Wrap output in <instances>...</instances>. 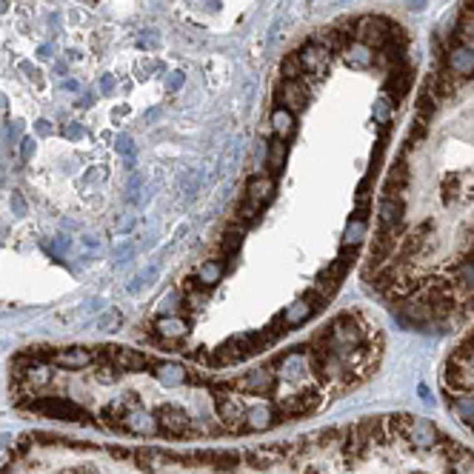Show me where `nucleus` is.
Here are the masks:
<instances>
[{
	"label": "nucleus",
	"instance_id": "nucleus-14",
	"mask_svg": "<svg viewBox=\"0 0 474 474\" xmlns=\"http://www.w3.org/2000/svg\"><path fill=\"white\" fill-rule=\"evenodd\" d=\"M366 234V220H351L346 226V234H343V246H357Z\"/></svg>",
	"mask_w": 474,
	"mask_h": 474
},
{
	"label": "nucleus",
	"instance_id": "nucleus-9",
	"mask_svg": "<svg viewBox=\"0 0 474 474\" xmlns=\"http://www.w3.org/2000/svg\"><path fill=\"white\" fill-rule=\"evenodd\" d=\"M271 126H274L280 140H289V137L294 135V114L289 109H283V106H277V109L271 111Z\"/></svg>",
	"mask_w": 474,
	"mask_h": 474
},
{
	"label": "nucleus",
	"instance_id": "nucleus-19",
	"mask_svg": "<svg viewBox=\"0 0 474 474\" xmlns=\"http://www.w3.org/2000/svg\"><path fill=\"white\" fill-rule=\"evenodd\" d=\"M34 151V140L32 137H23V149H20V154H23V160H29V154Z\"/></svg>",
	"mask_w": 474,
	"mask_h": 474
},
{
	"label": "nucleus",
	"instance_id": "nucleus-13",
	"mask_svg": "<svg viewBox=\"0 0 474 474\" xmlns=\"http://www.w3.org/2000/svg\"><path fill=\"white\" fill-rule=\"evenodd\" d=\"M257 220H260V209L254 203H249V200H243L240 209H237V229H252Z\"/></svg>",
	"mask_w": 474,
	"mask_h": 474
},
{
	"label": "nucleus",
	"instance_id": "nucleus-1",
	"mask_svg": "<svg viewBox=\"0 0 474 474\" xmlns=\"http://www.w3.org/2000/svg\"><path fill=\"white\" fill-rule=\"evenodd\" d=\"M17 403L23 406V409L34 411V414H43L49 420H63V423H77V426H97L95 414L83 403H77V400H71L66 394H49V391H43V394H34V397H23Z\"/></svg>",
	"mask_w": 474,
	"mask_h": 474
},
{
	"label": "nucleus",
	"instance_id": "nucleus-22",
	"mask_svg": "<svg viewBox=\"0 0 474 474\" xmlns=\"http://www.w3.org/2000/svg\"><path fill=\"white\" fill-rule=\"evenodd\" d=\"M12 200H15V212H17V214H26V203H23V198H20V194H15Z\"/></svg>",
	"mask_w": 474,
	"mask_h": 474
},
{
	"label": "nucleus",
	"instance_id": "nucleus-24",
	"mask_svg": "<svg viewBox=\"0 0 474 474\" xmlns=\"http://www.w3.org/2000/svg\"><path fill=\"white\" fill-rule=\"evenodd\" d=\"M66 246H69V240H66V237H63V240H57V243L52 246V252H57V254H60V252H63V249H66Z\"/></svg>",
	"mask_w": 474,
	"mask_h": 474
},
{
	"label": "nucleus",
	"instance_id": "nucleus-25",
	"mask_svg": "<svg viewBox=\"0 0 474 474\" xmlns=\"http://www.w3.org/2000/svg\"><path fill=\"white\" fill-rule=\"evenodd\" d=\"M37 57H43V60H46V57H52V49H49V46H40V49H37Z\"/></svg>",
	"mask_w": 474,
	"mask_h": 474
},
{
	"label": "nucleus",
	"instance_id": "nucleus-2",
	"mask_svg": "<svg viewBox=\"0 0 474 474\" xmlns=\"http://www.w3.org/2000/svg\"><path fill=\"white\" fill-rule=\"evenodd\" d=\"M406 226V198L383 194L377 206V229H397Z\"/></svg>",
	"mask_w": 474,
	"mask_h": 474
},
{
	"label": "nucleus",
	"instance_id": "nucleus-3",
	"mask_svg": "<svg viewBox=\"0 0 474 474\" xmlns=\"http://www.w3.org/2000/svg\"><path fill=\"white\" fill-rule=\"evenodd\" d=\"M411 83H414V69L409 63H397L388 69V80H386V95L391 103H400L406 95H409Z\"/></svg>",
	"mask_w": 474,
	"mask_h": 474
},
{
	"label": "nucleus",
	"instance_id": "nucleus-27",
	"mask_svg": "<svg viewBox=\"0 0 474 474\" xmlns=\"http://www.w3.org/2000/svg\"><path fill=\"white\" fill-rule=\"evenodd\" d=\"M3 9H6V3H3V0H0V12H3Z\"/></svg>",
	"mask_w": 474,
	"mask_h": 474
},
{
	"label": "nucleus",
	"instance_id": "nucleus-11",
	"mask_svg": "<svg viewBox=\"0 0 474 474\" xmlns=\"http://www.w3.org/2000/svg\"><path fill=\"white\" fill-rule=\"evenodd\" d=\"M286 154H289V146H286V140H280V137H277V140L269 143V160H266V166H269V174H271V177L283 172Z\"/></svg>",
	"mask_w": 474,
	"mask_h": 474
},
{
	"label": "nucleus",
	"instance_id": "nucleus-7",
	"mask_svg": "<svg viewBox=\"0 0 474 474\" xmlns=\"http://www.w3.org/2000/svg\"><path fill=\"white\" fill-rule=\"evenodd\" d=\"M343 55H346V63L354 66V69H369V66H374V52L369 46H363V43H351Z\"/></svg>",
	"mask_w": 474,
	"mask_h": 474
},
{
	"label": "nucleus",
	"instance_id": "nucleus-23",
	"mask_svg": "<svg viewBox=\"0 0 474 474\" xmlns=\"http://www.w3.org/2000/svg\"><path fill=\"white\" fill-rule=\"evenodd\" d=\"M37 132H40V135H49V132H52L49 120H37Z\"/></svg>",
	"mask_w": 474,
	"mask_h": 474
},
{
	"label": "nucleus",
	"instance_id": "nucleus-20",
	"mask_svg": "<svg viewBox=\"0 0 474 474\" xmlns=\"http://www.w3.org/2000/svg\"><path fill=\"white\" fill-rule=\"evenodd\" d=\"M100 89H103V95H109L111 89H114V80H111L109 74H103V80H100Z\"/></svg>",
	"mask_w": 474,
	"mask_h": 474
},
{
	"label": "nucleus",
	"instance_id": "nucleus-10",
	"mask_svg": "<svg viewBox=\"0 0 474 474\" xmlns=\"http://www.w3.org/2000/svg\"><path fill=\"white\" fill-rule=\"evenodd\" d=\"M223 274H226V263H223V260H206L203 266L198 269V280H200V283H206L209 289H214V286L220 283Z\"/></svg>",
	"mask_w": 474,
	"mask_h": 474
},
{
	"label": "nucleus",
	"instance_id": "nucleus-21",
	"mask_svg": "<svg viewBox=\"0 0 474 474\" xmlns=\"http://www.w3.org/2000/svg\"><path fill=\"white\" fill-rule=\"evenodd\" d=\"M66 137H71V140H74V137H83V126H69L66 129Z\"/></svg>",
	"mask_w": 474,
	"mask_h": 474
},
{
	"label": "nucleus",
	"instance_id": "nucleus-4",
	"mask_svg": "<svg viewBox=\"0 0 474 474\" xmlns=\"http://www.w3.org/2000/svg\"><path fill=\"white\" fill-rule=\"evenodd\" d=\"M303 60V69H306V74H311L314 80H320V74L326 71V66L332 63V52L326 46H320V43H314V40H308V43H303V49L297 52Z\"/></svg>",
	"mask_w": 474,
	"mask_h": 474
},
{
	"label": "nucleus",
	"instance_id": "nucleus-6",
	"mask_svg": "<svg viewBox=\"0 0 474 474\" xmlns=\"http://www.w3.org/2000/svg\"><path fill=\"white\" fill-rule=\"evenodd\" d=\"M271 194H274V177H271L269 172L266 174H254L252 180H249V186H246V200L254 203L257 209H263V206L269 203Z\"/></svg>",
	"mask_w": 474,
	"mask_h": 474
},
{
	"label": "nucleus",
	"instance_id": "nucleus-12",
	"mask_svg": "<svg viewBox=\"0 0 474 474\" xmlns=\"http://www.w3.org/2000/svg\"><path fill=\"white\" fill-rule=\"evenodd\" d=\"M280 77L283 80H303L306 77V69H303V60L297 52L283 57V63H280Z\"/></svg>",
	"mask_w": 474,
	"mask_h": 474
},
{
	"label": "nucleus",
	"instance_id": "nucleus-17",
	"mask_svg": "<svg viewBox=\"0 0 474 474\" xmlns=\"http://www.w3.org/2000/svg\"><path fill=\"white\" fill-rule=\"evenodd\" d=\"M183 80H186V74H183V71H172V74H169V89H172V92H177V89L183 86Z\"/></svg>",
	"mask_w": 474,
	"mask_h": 474
},
{
	"label": "nucleus",
	"instance_id": "nucleus-16",
	"mask_svg": "<svg viewBox=\"0 0 474 474\" xmlns=\"http://www.w3.org/2000/svg\"><path fill=\"white\" fill-rule=\"evenodd\" d=\"M114 143H117V151H120V154H132V151H135V146H132V137H129V135H120Z\"/></svg>",
	"mask_w": 474,
	"mask_h": 474
},
{
	"label": "nucleus",
	"instance_id": "nucleus-8",
	"mask_svg": "<svg viewBox=\"0 0 474 474\" xmlns=\"http://www.w3.org/2000/svg\"><path fill=\"white\" fill-rule=\"evenodd\" d=\"M240 246H243V229H229L226 234H223L220 252H223V257H226V269H231V263H234Z\"/></svg>",
	"mask_w": 474,
	"mask_h": 474
},
{
	"label": "nucleus",
	"instance_id": "nucleus-5",
	"mask_svg": "<svg viewBox=\"0 0 474 474\" xmlns=\"http://www.w3.org/2000/svg\"><path fill=\"white\" fill-rule=\"evenodd\" d=\"M277 97H280V106L294 111L306 109V100H308V86H306V77L303 80H283L277 86Z\"/></svg>",
	"mask_w": 474,
	"mask_h": 474
},
{
	"label": "nucleus",
	"instance_id": "nucleus-26",
	"mask_svg": "<svg viewBox=\"0 0 474 474\" xmlns=\"http://www.w3.org/2000/svg\"><path fill=\"white\" fill-rule=\"evenodd\" d=\"M409 6L411 9H423V6H426V0H409Z\"/></svg>",
	"mask_w": 474,
	"mask_h": 474
},
{
	"label": "nucleus",
	"instance_id": "nucleus-15",
	"mask_svg": "<svg viewBox=\"0 0 474 474\" xmlns=\"http://www.w3.org/2000/svg\"><path fill=\"white\" fill-rule=\"evenodd\" d=\"M388 114H391V100H388V97H380L377 106H374V117H377L380 123H388Z\"/></svg>",
	"mask_w": 474,
	"mask_h": 474
},
{
	"label": "nucleus",
	"instance_id": "nucleus-18",
	"mask_svg": "<svg viewBox=\"0 0 474 474\" xmlns=\"http://www.w3.org/2000/svg\"><path fill=\"white\" fill-rule=\"evenodd\" d=\"M137 189H140V177H132V183H129V200L132 203H137Z\"/></svg>",
	"mask_w": 474,
	"mask_h": 474
}]
</instances>
